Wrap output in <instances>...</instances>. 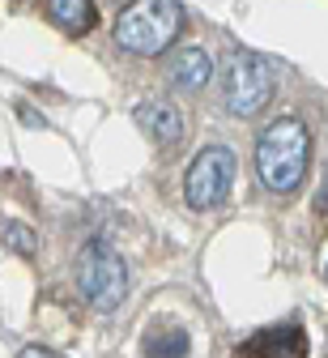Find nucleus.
I'll return each instance as SVG.
<instances>
[{"label":"nucleus","instance_id":"obj_2","mask_svg":"<svg viewBox=\"0 0 328 358\" xmlns=\"http://www.w3.org/2000/svg\"><path fill=\"white\" fill-rule=\"evenodd\" d=\"M183 34L179 0H132L115 17V48L128 56H162Z\"/></svg>","mask_w":328,"mask_h":358},{"label":"nucleus","instance_id":"obj_11","mask_svg":"<svg viewBox=\"0 0 328 358\" xmlns=\"http://www.w3.org/2000/svg\"><path fill=\"white\" fill-rule=\"evenodd\" d=\"M192 341H187L183 329H171V333H150L145 337V354H187Z\"/></svg>","mask_w":328,"mask_h":358},{"label":"nucleus","instance_id":"obj_4","mask_svg":"<svg viewBox=\"0 0 328 358\" xmlns=\"http://www.w3.org/2000/svg\"><path fill=\"white\" fill-rule=\"evenodd\" d=\"M273 64L256 52H234L222 73V103L230 115H256L273 99Z\"/></svg>","mask_w":328,"mask_h":358},{"label":"nucleus","instance_id":"obj_5","mask_svg":"<svg viewBox=\"0 0 328 358\" xmlns=\"http://www.w3.org/2000/svg\"><path fill=\"white\" fill-rule=\"evenodd\" d=\"M234 188V154L226 145H205L183 175V192L192 209H218Z\"/></svg>","mask_w":328,"mask_h":358},{"label":"nucleus","instance_id":"obj_12","mask_svg":"<svg viewBox=\"0 0 328 358\" xmlns=\"http://www.w3.org/2000/svg\"><path fill=\"white\" fill-rule=\"evenodd\" d=\"M22 120H26L30 128H43V115H38V111H30V107H22Z\"/></svg>","mask_w":328,"mask_h":358},{"label":"nucleus","instance_id":"obj_3","mask_svg":"<svg viewBox=\"0 0 328 358\" xmlns=\"http://www.w3.org/2000/svg\"><path fill=\"white\" fill-rule=\"evenodd\" d=\"M77 290L94 311H115L128 299V264L124 256L103 243V239H90L77 256Z\"/></svg>","mask_w":328,"mask_h":358},{"label":"nucleus","instance_id":"obj_8","mask_svg":"<svg viewBox=\"0 0 328 358\" xmlns=\"http://www.w3.org/2000/svg\"><path fill=\"white\" fill-rule=\"evenodd\" d=\"M47 17H52L60 30L69 34H85L94 30V22H99V9H94V0H43Z\"/></svg>","mask_w":328,"mask_h":358},{"label":"nucleus","instance_id":"obj_14","mask_svg":"<svg viewBox=\"0 0 328 358\" xmlns=\"http://www.w3.org/2000/svg\"><path fill=\"white\" fill-rule=\"evenodd\" d=\"M324 278H328V268H324Z\"/></svg>","mask_w":328,"mask_h":358},{"label":"nucleus","instance_id":"obj_6","mask_svg":"<svg viewBox=\"0 0 328 358\" xmlns=\"http://www.w3.org/2000/svg\"><path fill=\"white\" fill-rule=\"evenodd\" d=\"M136 124L150 132V137L162 145V150H175L183 141V111L171 103V99H150L136 107Z\"/></svg>","mask_w":328,"mask_h":358},{"label":"nucleus","instance_id":"obj_9","mask_svg":"<svg viewBox=\"0 0 328 358\" xmlns=\"http://www.w3.org/2000/svg\"><path fill=\"white\" fill-rule=\"evenodd\" d=\"M239 350H243V354H303L307 341H303L299 324H281V329H269V333L243 341Z\"/></svg>","mask_w":328,"mask_h":358},{"label":"nucleus","instance_id":"obj_1","mask_svg":"<svg viewBox=\"0 0 328 358\" xmlns=\"http://www.w3.org/2000/svg\"><path fill=\"white\" fill-rule=\"evenodd\" d=\"M307 162H311V132L303 120L294 115H281L273 120L260 141H256V175L260 184L277 196L294 192L303 179H307Z\"/></svg>","mask_w":328,"mask_h":358},{"label":"nucleus","instance_id":"obj_13","mask_svg":"<svg viewBox=\"0 0 328 358\" xmlns=\"http://www.w3.org/2000/svg\"><path fill=\"white\" fill-rule=\"evenodd\" d=\"M320 209H328V179H324V188H320Z\"/></svg>","mask_w":328,"mask_h":358},{"label":"nucleus","instance_id":"obj_10","mask_svg":"<svg viewBox=\"0 0 328 358\" xmlns=\"http://www.w3.org/2000/svg\"><path fill=\"white\" fill-rule=\"evenodd\" d=\"M0 243H5L9 252H17V256H34V231L30 227H22V222H5L0 227Z\"/></svg>","mask_w":328,"mask_h":358},{"label":"nucleus","instance_id":"obj_7","mask_svg":"<svg viewBox=\"0 0 328 358\" xmlns=\"http://www.w3.org/2000/svg\"><path fill=\"white\" fill-rule=\"evenodd\" d=\"M209 77H213V60H209L205 48H183V52H175V60H171V85L175 90L197 94V90L209 85Z\"/></svg>","mask_w":328,"mask_h":358}]
</instances>
